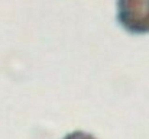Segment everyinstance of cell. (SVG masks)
I'll list each match as a JSON object with an SVG mask.
<instances>
[{
	"instance_id": "cell-1",
	"label": "cell",
	"mask_w": 149,
	"mask_h": 139,
	"mask_svg": "<svg viewBox=\"0 0 149 139\" xmlns=\"http://www.w3.org/2000/svg\"><path fill=\"white\" fill-rule=\"evenodd\" d=\"M117 22L133 35L149 34V0H117Z\"/></svg>"
},
{
	"instance_id": "cell-2",
	"label": "cell",
	"mask_w": 149,
	"mask_h": 139,
	"mask_svg": "<svg viewBox=\"0 0 149 139\" xmlns=\"http://www.w3.org/2000/svg\"><path fill=\"white\" fill-rule=\"evenodd\" d=\"M64 139H97L96 136L87 133V132H83V131H75V132H71L68 133Z\"/></svg>"
}]
</instances>
